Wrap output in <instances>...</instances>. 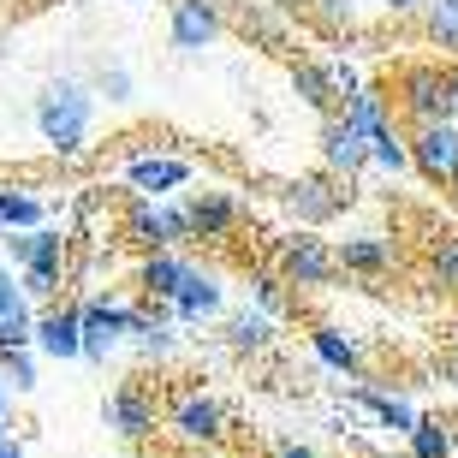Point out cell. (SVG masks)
<instances>
[{
	"instance_id": "6da1fadb",
	"label": "cell",
	"mask_w": 458,
	"mask_h": 458,
	"mask_svg": "<svg viewBox=\"0 0 458 458\" xmlns=\"http://www.w3.org/2000/svg\"><path fill=\"white\" fill-rule=\"evenodd\" d=\"M89 125H96V89L78 84V78L42 84V96H36V131H42V143H48L54 155H66V161L84 155Z\"/></svg>"
},
{
	"instance_id": "7a4b0ae2",
	"label": "cell",
	"mask_w": 458,
	"mask_h": 458,
	"mask_svg": "<svg viewBox=\"0 0 458 458\" xmlns=\"http://www.w3.org/2000/svg\"><path fill=\"white\" fill-rule=\"evenodd\" d=\"M274 197H280V208H286V215H292L298 226H304V233H316V226H327V221H340L345 208L357 203V191L345 185V179H334L327 167L286 179V185L274 191Z\"/></svg>"
},
{
	"instance_id": "3957f363",
	"label": "cell",
	"mask_w": 458,
	"mask_h": 458,
	"mask_svg": "<svg viewBox=\"0 0 458 458\" xmlns=\"http://www.w3.org/2000/svg\"><path fill=\"white\" fill-rule=\"evenodd\" d=\"M393 107L411 119V125H435V119H453V72L441 60H411L393 78Z\"/></svg>"
},
{
	"instance_id": "277c9868",
	"label": "cell",
	"mask_w": 458,
	"mask_h": 458,
	"mask_svg": "<svg viewBox=\"0 0 458 458\" xmlns=\"http://www.w3.org/2000/svg\"><path fill=\"white\" fill-rule=\"evenodd\" d=\"M274 274L298 292H316V286H334V274H340V250L316 233H286L280 238V250H274Z\"/></svg>"
},
{
	"instance_id": "5b68a950",
	"label": "cell",
	"mask_w": 458,
	"mask_h": 458,
	"mask_svg": "<svg viewBox=\"0 0 458 458\" xmlns=\"http://www.w3.org/2000/svg\"><path fill=\"white\" fill-rule=\"evenodd\" d=\"M411 161L428 185L453 191L458 185V119H435V125H411Z\"/></svg>"
},
{
	"instance_id": "8992f818",
	"label": "cell",
	"mask_w": 458,
	"mask_h": 458,
	"mask_svg": "<svg viewBox=\"0 0 458 458\" xmlns=\"http://www.w3.org/2000/svg\"><path fill=\"white\" fill-rule=\"evenodd\" d=\"M137 310L143 304H114V298H84L78 316H84V357L89 363H107L119 340H131Z\"/></svg>"
},
{
	"instance_id": "52a82bcc",
	"label": "cell",
	"mask_w": 458,
	"mask_h": 458,
	"mask_svg": "<svg viewBox=\"0 0 458 458\" xmlns=\"http://www.w3.org/2000/svg\"><path fill=\"white\" fill-rule=\"evenodd\" d=\"M316 143H322V167L334 173V179H345V185H352V179H363V173L375 167V155H369V137L357 131V125H352L345 114L322 119V137H316Z\"/></svg>"
},
{
	"instance_id": "ba28073f",
	"label": "cell",
	"mask_w": 458,
	"mask_h": 458,
	"mask_svg": "<svg viewBox=\"0 0 458 458\" xmlns=\"http://www.w3.org/2000/svg\"><path fill=\"white\" fill-rule=\"evenodd\" d=\"M226 30V6L221 0H173V18H167V42L179 54H203L215 48Z\"/></svg>"
},
{
	"instance_id": "9c48e42d",
	"label": "cell",
	"mask_w": 458,
	"mask_h": 458,
	"mask_svg": "<svg viewBox=\"0 0 458 458\" xmlns=\"http://www.w3.org/2000/svg\"><path fill=\"white\" fill-rule=\"evenodd\" d=\"M167 423H173V435H179V441L215 446L226 435V405H221V399H208V393H179V399H173V411H167Z\"/></svg>"
},
{
	"instance_id": "30bf717a",
	"label": "cell",
	"mask_w": 458,
	"mask_h": 458,
	"mask_svg": "<svg viewBox=\"0 0 458 458\" xmlns=\"http://www.w3.org/2000/svg\"><path fill=\"white\" fill-rule=\"evenodd\" d=\"M102 423L114 428V435H125V441H149L155 435V399L143 381H119L114 393H107L102 405Z\"/></svg>"
},
{
	"instance_id": "8fae6325",
	"label": "cell",
	"mask_w": 458,
	"mask_h": 458,
	"mask_svg": "<svg viewBox=\"0 0 458 458\" xmlns=\"http://www.w3.org/2000/svg\"><path fill=\"white\" fill-rule=\"evenodd\" d=\"M125 179H131V191L143 203H161V197L191 185V161L185 155H131L125 161Z\"/></svg>"
},
{
	"instance_id": "7c38bea8",
	"label": "cell",
	"mask_w": 458,
	"mask_h": 458,
	"mask_svg": "<svg viewBox=\"0 0 458 458\" xmlns=\"http://www.w3.org/2000/svg\"><path fill=\"white\" fill-rule=\"evenodd\" d=\"M36 352L54 357V363L84 357V316H78V304H48L36 316Z\"/></svg>"
},
{
	"instance_id": "4fadbf2b",
	"label": "cell",
	"mask_w": 458,
	"mask_h": 458,
	"mask_svg": "<svg viewBox=\"0 0 458 458\" xmlns=\"http://www.w3.org/2000/svg\"><path fill=\"white\" fill-rule=\"evenodd\" d=\"M334 250H340V274L381 280V274L399 268V238H387V233H352V238H340Z\"/></svg>"
},
{
	"instance_id": "5bb4252c",
	"label": "cell",
	"mask_w": 458,
	"mask_h": 458,
	"mask_svg": "<svg viewBox=\"0 0 458 458\" xmlns=\"http://www.w3.org/2000/svg\"><path fill=\"white\" fill-rule=\"evenodd\" d=\"M292 96L304 107H316L322 119L340 114V78H334V66H316V60H292Z\"/></svg>"
},
{
	"instance_id": "9a60e30c",
	"label": "cell",
	"mask_w": 458,
	"mask_h": 458,
	"mask_svg": "<svg viewBox=\"0 0 458 458\" xmlns=\"http://www.w3.org/2000/svg\"><path fill=\"white\" fill-rule=\"evenodd\" d=\"M191 268H197L191 256H179V250H155V256H143V268H137V286H143V298H155V304H173Z\"/></svg>"
},
{
	"instance_id": "2e32d148",
	"label": "cell",
	"mask_w": 458,
	"mask_h": 458,
	"mask_svg": "<svg viewBox=\"0 0 458 458\" xmlns=\"http://www.w3.org/2000/svg\"><path fill=\"white\" fill-rule=\"evenodd\" d=\"M352 405H363L381 428L405 435V441H411V428L423 423V411L411 405V399H399V393H381V387H369V381H357V387H352Z\"/></svg>"
},
{
	"instance_id": "e0dca14e",
	"label": "cell",
	"mask_w": 458,
	"mask_h": 458,
	"mask_svg": "<svg viewBox=\"0 0 458 458\" xmlns=\"http://www.w3.org/2000/svg\"><path fill=\"white\" fill-rule=\"evenodd\" d=\"M185 208H191V233L203 238V244H215V238H226L238 226V203L226 191H191Z\"/></svg>"
},
{
	"instance_id": "ac0fdd59",
	"label": "cell",
	"mask_w": 458,
	"mask_h": 458,
	"mask_svg": "<svg viewBox=\"0 0 458 458\" xmlns=\"http://www.w3.org/2000/svg\"><path fill=\"white\" fill-rule=\"evenodd\" d=\"M6 262H18V274H24V268H60V262H66V238L54 233V226L13 233V238H6Z\"/></svg>"
},
{
	"instance_id": "d6986e66",
	"label": "cell",
	"mask_w": 458,
	"mask_h": 458,
	"mask_svg": "<svg viewBox=\"0 0 458 458\" xmlns=\"http://www.w3.org/2000/svg\"><path fill=\"white\" fill-rule=\"evenodd\" d=\"M221 304H226V286L215 280V274L191 268L185 286H179V298H173V316H179V322H208V316H221Z\"/></svg>"
},
{
	"instance_id": "ffe728a7",
	"label": "cell",
	"mask_w": 458,
	"mask_h": 458,
	"mask_svg": "<svg viewBox=\"0 0 458 458\" xmlns=\"http://www.w3.org/2000/svg\"><path fill=\"white\" fill-rule=\"evenodd\" d=\"M310 352L322 357V363H327L334 375H352V381L363 375V345H357L352 334H340V327L316 322V327H310Z\"/></svg>"
},
{
	"instance_id": "44dd1931",
	"label": "cell",
	"mask_w": 458,
	"mask_h": 458,
	"mask_svg": "<svg viewBox=\"0 0 458 458\" xmlns=\"http://www.w3.org/2000/svg\"><path fill=\"white\" fill-rule=\"evenodd\" d=\"M268 345H274V316H268V310L244 304V310L226 316V352L250 357V352H268Z\"/></svg>"
},
{
	"instance_id": "7402d4cb",
	"label": "cell",
	"mask_w": 458,
	"mask_h": 458,
	"mask_svg": "<svg viewBox=\"0 0 458 458\" xmlns=\"http://www.w3.org/2000/svg\"><path fill=\"white\" fill-rule=\"evenodd\" d=\"M48 226V203L18 185H0V233H36Z\"/></svg>"
},
{
	"instance_id": "603a6c76",
	"label": "cell",
	"mask_w": 458,
	"mask_h": 458,
	"mask_svg": "<svg viewBox=\"0 0 458 458\" xmlns=\"http://www.w3.org/2000/svg\"><path fill=\"white\" fill-rule=\"evenodd\" d=\"M125 244H137V250H173L167 244V221H161V203H143L137 197L131 208H125Z\"/></svg>"
},
{
	"instance_id": "cb8c5ba5",
	"label": "cell",
	"mask_w": 458,
	"mask_h": 458,
	"mask_svg": "<svg viewBox=\"0 0 458 458\" xmlns=\"http://www.w3.org/2000/svg\"><path fill=\"white\" fill-rule=\"evenodd\" d=\"M369 155H375V173H387V179L417 173V161H411V131H399V125H381V131L369 137Z\"/></svg>"
},
{
	"instance_id": "d4e9b609",
	"label": "cell",
	"mask_w": 458,
	"mask_h": 458,
	"mask_svg": "<svg viewBox=\"0 0 458 458\" xmlns=\"http://www.w3.org/2000/svg\"><path fill=\"white\" fill-rule=\"evenodd\" d=\"M238 30H244V36H256L262 48H286V18H280V13H268L262 0H244V6H238Z\"/></svg>"
},
{
	"instance_id": "484cf974",
	"label": "cell",
	"mask_w": 458,
	"mask_h": 458,
	"mask_svg": "<svg viewBox=\"0 0 458 458\" xmlns=\"http://www.w3.org/2000/svg\"><path fill=\"white\" fill-rule=\"evenodd\" d=\"M345 119H352L363 137H375L381 125H393V107H387V96L381 89H357V96H345V107H340Z\"/></svg>"
},
{
	"instance_id": "4316f807",
	"label": "cell",
	"mask_w": 458,
	"mask_h": 458,
	"mask_svg": "<svg viewBox=\"0 0 458 458\" xmlns=\"http://www.w3.org/2000/svg\"><path fill=\"white\" fill-rule=\"evenodd\" d=\"M411 458H453L458 453V435H453V423H441V417H423V423L411 428V446H405Z\"/></svg>"
},
{
	"instance_id": "83f0119b",
	"label": "cell",
	"mask_w": 458,
	"mask_h": 458,
	"mask_svg": "<svg viewBox=\"0 0 458 458\" xmlns=\"http://www.w3.org/2000/svg\"><path fill=\"white\" fill-rule=\"evenodd\" d=\"M13 352H36V310H30V298L0 316V357H13Z\"/></svg>"
},
{
	"instance_id": "f1b7e54d",
	"label": "cell",
	"mask_w": 458,
	"mask_h": 458,
	"mask_svg": "<svg viewBox=\"0 0 458 458\" xmlns=\"http://www.w3.org/2000/svg\"><path fill=\"white\" fill-rule=\"evenodd\" d=\"M423 36L435 48L458 54V0H428L423 6Z\"/></svg>"
},
{
	"instance_id": "f546056e",
	"label": "cell",
	"mask_w": 458,
	"mask_h": 458,
	"mask_svg": "<svg viewBox=\"0 0 458 458\" xmlns=\"http://www.w3.org/2000/svg\"><path fill=\"white\" fill-rule=\"evenodd\" d=\"M428 280H435L441 292H458V233L428 238Z\"/></svg>"
},
{
	"instance_id": "4dcf8cb0",
	"label": "cell",
	"mask_w": 458,
	"mask_h": 458,
	"mask_svg": "<svg viewBox=\"0 0 458 458\" xmlns=\"http://www.w3.org/2000/svg\"><path fill=\"white\" fill-rule=\"evenodd\" d=\"M250 304L268 310V316H280V310L292 304V298H286V280H280L274 268H256V274H250Z\"/></svg>"
},
{
	"instance_id": "1f68e13d",
	"label": "cell",
	"mask_w": 458,
	"mask_h": 458,
	"mask_svg": "<svg viewBox=\"0 0 458 458\" xmlns=\"http://www.w3.org/2000/svg\"><path fill=\"white\" fill-rule=\"evenodd\" d=\"M0 381L13 393H30L36 387V352H13V357H0Z\"/></svg>"
},
{
	"instance_id": "d6a6232c",
	"label": "cell",
	"mask_w": 458,
	"mask_h": 458,
	"mask_svg": "<svg viewBox=\"0 0 458 458\" xmlns=\"http://www.w3.org/2000/svg\"><path fill=\"white\" fill-rule=\"evenodd\" d=\"M18 286H24L30 304H48L54 292H60V268H24V274H18Z\"/></svg>"
},
{
	"instance_id": "836d02e7",
	"label": "cell",
	"mask_w": 458,
	"mask_h": 458,
	"mask_svg": "<svg viewBox=\"0 0 458 458\" xmlns=\"http://www.w3.org/2000/svg\"><path fill=\"white\" fill-rule=\"evenodd\" d=\"M161 221H167V244H173V250L197 238V233H191V208L185 203H161Z\"/></svg>"
},
{
	"instance_id": "e575fe53",
	"label": "cell",
	"mask_w": 458,
	"mask_h": 458,
	"mask_svg": "<svg viewBox=\"0 0 458 458\" xmlns=\"http://www.w3.org/2000/svg\"><path fill=\"white\" fill-rule=\"evenodd\" d=\"M96 96L125 102V96H131V72H125V66H102V72H96Z\"/></svg>"
},
{
	"instance_id": "d590c367",
	"label": "cell",
	"mask_w": 458,
	"mask_h": 458,
	"mask_svg": "<svg viewBox=\"0 0 458 458\" xmlns=\"http://www.w3.org/2000/svg\"><path fill=\"white\" fill-rule=\"evenodd\" d=\"M18 304H24V286L13 280V262H0V316H6V310H18Z\"/></svg>"
},
{
	"instance_id": "8d00e7d4",
	"label": "cell",
	"mask_w": 458,
	"mask_h": 458,
	"mask_svg": "<svg viewBox=\"0 0 458 458\" xmlns=\"http://www.w3.org/2000/svg\"><path fill=\"white\" fill-rule=\"evenodd\" d=\"M322 18L340 30V24H352V0H322Z\"/></svg>"
},
{
	"instance_id": "74e56055",
	"label": "cell",
	"mask_w": 458,
	"mask_h": 458,
	"mask_svg": "<svg viewBox=\"0 0 458 458\" xmlns=\"http://www.w3.org/2000/svg\"><path fill=\"white\" fill-rule=\"evenodd\" d=\"M381 6H387V13H393V18H411V13H423L428 0H381Z\"/></svg>"
},
{
	"instance_id": "f35d334b",
	"label": "cell",
	"mask_w": 458,
	"mask_h": 458,
	"mask_svg": "<svg viewBox=\"0 0 458 458\" xmlns=\"http://www.w3.org/2000/svg\"><path fill=\"white\" fill-rule=\"evenodd\" d=\"M274 458H322L316 446H298V441H286V446H274Z\"/></svg>"
},
{
	"instance_id": "ab89813d",
	"label": "cell",
	"mask_w": 458,
	"mask_h": 458,
	"mask_svg": "<svg viewBox=\"0 0 458 458\" xmlns=\"http://www.w3.org/2000/svg\"><path fill=\"white\" fill-rule=\"evenodd\" d=\"M0 458H24V446H18L13 435H6V428H0Z\"/></svg>"
},
{
	"instance_id": "60d3db41",
	"label": "cell",
	"mask_w": 458,
	"mask_h": 458,
	"mask_svg": "<svg viewBox=\"0 0 458 458\" xmlns=\"http://www.w3.org/2000/svg\"><path fill=\"white\" fill-rule=\"evenodd\" d=\"M6 405H13V387L0 381V428H6Z\"/></svg>"
},
{
	"instance_id": "b9f144b4",
	"label": "cell",
	"mask_w": 458,
	"mask_h": 458,
	"mask_svg": "<svg viewBox=\"0 0 458 458\" xmlns=\"http://www.w3.org/2000/svg\"><path fill=\"white\" fill-rule=\"evenodd\" d=\"M446 72H453V119H458V60H446Z\"/></svg>"
},
{
	"instance_id": "7bdbcfd3",
	"label": "cell",
	"mask_w": 458,
	"mask_h": 458,
	"mask_svg": "<svg viewBox=\"0 0 458 458\" xmlns=\"http://www.w3.org/2000/svg\"><path fill=\"white\" fill-rule=\"evenodd\" d=\"M197 458H226V453H215V446H203V453H197Z\"/></svg>"
},
{
	"instance_id": "ee69618b",
	"label": "cell",
	"mask_w": 458,
	"mask_h": 458,
	"mask_svg": "<svg viewBox=\"0 0 458 458\" xmlns=\"http://www.w3.org/2000/svg\"><path fill=\"white\" fill-rule=\"evenodd\" d=\"M369 458H411V453H369Z\"/></svg>"
},
{
	"instance_id": "f6af8a7d",
	"label": "cell",
	"mask_w": 458,
	"mask_h": 458,
	"mask_svg": "<svg viewBox=\"0 0 458 458\" xmlns=\"http://www.w3.org/2000/svg\"><path fill=\"white\" fill-rule=\"evenodd\" d=\"M453 357H458V327H453Z\"/></svg>"
},
{
	"instance_id": "bcb514c9",
	"label": "cell",
	"mask_w": 458,
	"mask_h": 458,
	"mask_svg": "<svg viewBox=\"0 0 458 458\" xmlns=\"http://www.w3.org/2000/svg\"><path fill=\"white\" fill-rule=\"evenodd\" d=\"M453 203H458V185H453Z\"/></svg>"
}]
</instances>
